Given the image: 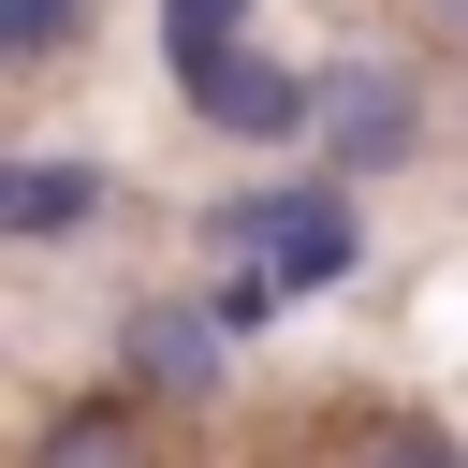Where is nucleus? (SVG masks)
Here are the masks:
<instances>
[{"mask_svg": "<svg viewBox=\"0 0 468 468\" xmlns=\"http://www.w3.org/2000/svg\"><path fill=\"white\" fill-rule=\"evenodd\" d=\"M190 102H205V132H234V146H292V132L322 117V88H307V73H278V58H249V44H234Z\"/></svg>", "mask_w": 468, "mask_h": 468, "instance_id": "nucleus-2", "label": "nucleus"}, {"mask_svg": "<svg viewBox=\"0 0 468 468\" xmlns=\"http://www.w3.org/2000/svg\"><path fill=\"white\" fill-rule=\"evenodd\" d=\"M322 161L336 176H380V161H410V73H322Z\"/></svg>", "mask_w": 468, "mask_h": 468, "instance_id": "nucleus-3", "label": "nucleus"}, {"mask_svg": "<svg viewBox=\"0 0 468 468\" xmlns=\"http://www.w3.org/2000/svg\"><path fill=\"white\" fill-rule=\"evenodd\" d=\"M366 468H468V453H453V439H424V424H395V439H380Z\"/></svg>", "mask_w": 468, "mask_h": 468, "instance_id": "nucleus-9", "label": "nucleus"}, {"mask_svg": "<svg viewBox=\"0 0 468 468\" xmlns=\"http://www.w3.org/2000/svg\"><path fill=\"white\" fill-rule=\"evenodd\" d=\"M73 44V0H0V58H58Z\"/></svg>", "mask_w": 468, "mask_h": 468, "instance_id": "nucleus-8", "label": "nucleus"}, {"mask_svg": "<svg viewBox=\"0 0 468 468\" xmlns=\"http://www.w3.org/2000/svg\"><path fill=\"white\" fill-rule=\"evenodd\" d=\"M102 219V161H0V234L15 249H58Z\"/></svg>", "mask_w": 468, "mask_h": 468, "instance_id": "nucleus-4", "label": "nucleus"}, {"mask_svg": "<svg viewBox=\"0 0 468 468\" xmlns=\"http://www.w3.org/2000/svg\"><path fill=\"white\" fill-rule=\"evenodd\" d=\"M234 44H249V0H161V58H176V88H205Z\"/></svg>", "mask_w": 468, "mask_h": 468, "instance_id": "nucleus-6", "label": "nucleus"}, {"mask_svg": "<svg viewBox=\"0 0 468 468\" xmlns=\"http://www.w3.org/2000/svg\"><path fill=\"white\" fill-rule=\"evenodd\" d=\"M205 249H234V263H278L292 292H336V278L366 263V219H351V176H278V190H219Z\"/></svg>", "mask_w": 468, "mask_h": 468, "instance_id": "nucleus-1", "label": "nucleus"}, {"mask_svg": "<svg viewBox=\"0 0 468 468\" xmlns=\"http://www.w3.org/2000/svg\"><path fill=\"white\" fill-rule=\"evenodd\" d=\"M219 351H234L219 307H146V322H132V380H146V395H219Z\"/></svg>", "mask_w": 468, "mask_h": 468, "instance_id": "nucleus-5", "label": "nucleus"}, {"mask_svg": "<svg viewBox=\"0 0 468 468\" xmlns=\"http://www.w3.org/2000/svg\"><path fill=\"white\" fill-rule=\"evenodd\" d=\"M44 468H132V410L102 395V410H58L44 424Z\"/></svg>", "mask_w": 468, "mask_h": 468, "instance_id": "nucleus-7", "label": "nucleus"}]
</instances>
